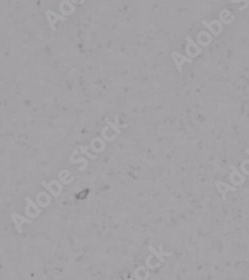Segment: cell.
I'll return each instance as SVG.
<instances>
[{
	"label": "cell",
	"instance_id": "obj_1",
	"mask_svg": "<svg viewBox=\"0 0 249 280\" xmlns=\"http://www.w3.org/2000/svg\"><path fill=\"white\" fill-rule=\"evenodd\" d=\"M41 185L46 188L48 192L53 195L54 197H58L62 192V185L58 180H51L49 184H47L45 180H42Z\"/></svg>",
	"mask_w": 249,
	"mask_h": 280
},
{
	"label": "cell",
	"instance_id": "obj_2",
	"mask_svg": "<svg viewBox=\"0 0 249 280\" xmlns=\"http://www.w3.org/2000/svg\"><path fill=\"white\" fill-rule=\"evenodd\" d=\"M25 200H26V202H27V205H26V207H25L26 215H28V218H37V216H39L37 213H39V214L41 213V209L38 207L37 205H36L35 202H33V201L30 200V197H25Z\"/></svg>",
	"mask_w": 249,
	"mask_h": 280
},
{
	"label": "cell",
	"instance_id": "obj_3",
	"mask_svg": "<svg viewBox=\"0 0 249 280\" xmlns=\"http://www.w3.org/2000/svg\"><path fill=\"white\" fill-rule=\"evenodd\" d=\"M172 60H174V62L175 64V67H177V69L179 70V74H182V65H183V63H184V62L192 63V59H191V58H187V57L182 56V54L177 53V52H172Z\"/></svg>",
	"mask_w": 249,
	"mask_h": 280
},
{
	"label": "cell",
	"instance_id": "obj_4",
	"mask_svg": "<svg viewBox=\"0 0 249 280\" xmlns=\"http://www.w3.org/2000/svg\"><path fill=\"white\" fill-rule=\"evenodd\" d=\"M45 15H46V18H47V20H48L50 26H51V29L53 31H56L55 24H56L57 21H65L66 20V17L57 14V13L53 12L52 10H46Z\"/></svg>",
	"mask_w": 249,
	"mask_h": 280
},
{
	"label": "cell",
	"instance_id": "obj_5",
	"mask_svg": "<svg viewBox=\"0 0 249 280\" xmlns=\"http://www.w3.org/2000/svg\"><path fill=\"white\" fill-rule=\"evenodd\" d=\"M11 219L13 220V222H14L15 227H16L17 231L19 232V233H22V228H21V226H22L23 224L24 223H32V219L26 218H24V216L20 215V214H18L16 213L11 214Z\"/></svg>",
	"mask_w": 249,
	"mask_h": 280
},
{
	"label": "cell",
	"instance_id": "obj_6",
	"mask_svg": "<svg viewBox=\"0 0 249 280\" xmlns=\"http://www.w3.org/2000/svg\"><path fill=\"white\" fill-rule=\"evenodd\" d=\"M215 185H216L217 190H218V192H220V195H221V200L223 201L226 200V193H227V192H229V190H231V192H235V190H236V187H231V185L225 184V182H220V180H217V182H215Z\"/></svg>",
	"mask_w": 249,
	"mask_h": 280
},
{
	"label": "cell",
	"instance_id": "obj_7",
	"mask_svg": "<svg viewBox=\"0 0 249 280\" xmlns=\"http://www.w3.org/2000/svg\"><path fill=\"white\" fill-rule=\"evenodd\" d=\"M36 201L40 207H47L51 203V197L47 192H39L36 195Z\"/></svg>",
	"mask_w": 249,
	"mask_h": 280
},
{
	"label": "cell",
	"instance_id": "obj_8",
	"mask_svg": "<svg viewBox=\"0 0 249 280\" xmlns=\"http://www.w3.org/2000/svg\"><path fill=\"white\" fill-rule=\"evenodd\" d=\"M77 154H78V151H73V154H72V155H71V157H70V161H71V163H72V164L83 163V164H84L83 167H80V169H79L80 172H83L84 169H85L86 167H88V159H84V158H80V159H74V156L77 155Z\"/></svg>",
	"mask_w": 249,
	"mask_h": 280
},
{
	"label": "cell",
	"instance_id": "obj_9",
	"mask_svg": "<svg viewBox=\"0 0 249 280\" xmlns=\"http://www.w3.org/2000/svg\"><path fill=\"white\" fill-rule=\"evenodd\" d=\"M61 172H62V174H65V171L63 169V171H61ZM73 177V176L71 174L70 172H68L67 176H65V174H64V177H63V176H61V174H59V179L61 180V182H62L63 185H69V184H71V182H70V180L67 179V177Z\"/></svg>",
	"mask_w": 249,
	"mask_h": 280
},
{
	"label": "cell",
	"instance_id": "obj_10",
	"mask_svg": "<svg viewBox=\"0 0 249 280\" xmlns=\"http://www.w3.org/2000/svg\"><path fill=\"white\" fill-rule=\"evenodd\" d=\"M153 256L154 255H149L148 257H146V266L148 267L149 269H154V268H156V267H159V266H161V262H158V263H156L154 265H153V264L151 263V258H153Z\"/></svg>",
	"mask_w": 249,
	"mask_h": 280
},
{
	"label": "cell",
	"instance_id": "obj_11",
	"mask_svg": "<svg viewBox=\"0 0 249 280\" xmlns=\"http://www.w3.org/2000/svg\"><path fill=\"white\" fill-rule=\"evenodd\" d=\"M148 249H149V251H151V254H153L154 256H156V257L158 258V259L159 260V262H161V263H164V258L162 257V256H161V254H159V253L158 251H156V249H154V248L153 246H149V247H148Z\"/></svg>",
	"mask_w": 249,
	"mask_h": 280
},
{
	"label": "cell",
	"instance_id": "obj_12",
	"mask_svg": "<svg viewBox=\"0 0 249 280\" xmlns=\"http://www.w3.org/2000/svg\"><path fill=\"white\" fill-rule=\"evenodd\" d=\"M88 149H89L88 146H80V151H81V153L84 154V155H86V156H88L91 159H95L97 157L91 155L90 153H88Z\"/></svg>",
	"mask_w": 249,
	"mask_h": 280
},
{
	"label": "cell",
	"instance_id": "obj_13",
	"mask_svg": "<svg viewBox=\"0 0 249 280\" xmlns=\"http://www.w3.org/2000/svg\"><path fill=\"white\" fill-rule=\"evenodd\" d=\"M105 122H106V123H107V124H108V125L110 126V127H111V128H112V129H113V130H114V131H115V132H116V133H117V134H118V135H120V134H121V133H122V132H121V130L119 129V128H118V127H117V126H116V125H115V124H114V123H112L111 121H110V119H109V118H106V120H105Z\"/></svg>",
	"mask_w": 249,
	"mask_h": 280
},
{
	"label": "cell",
	"instance_id": "obj_14",
	"mask_svg": "<svg viewBox=\"0 0 249 280\" xmlns=\"http://www.w3.org/2000/svg\"><path fill=\"white\" fill-rule=\"evenodd\" d=\"M115 125L117 126L119 129H123V128H127L128 127V124H125V125H120V122H119V115H116V117H115Z\"/></svg>",
	"mask_w": 249,
	"mask_h": 280
},
{
	"label": "cell",
	"instance_id": "obj_15",
	"mask_svg": "<svg viewBox=\"0 0 249 280\" xmlns=\"http://www.w3.org/2000/svg\"><path fill=\"white\" fill-rule=\"evenodd\" d=\"M109 130V128L108 127H105L103 130H102V137L104 138V140H106V141H108V142H111V141H113V139H110L108 136L106 135V132L107 131Z\"/></svg>",
	"mask_w": 249,
	"mask_h": 280
},
{
	"label": "cell",
	"instance_id": "obj_16",
	"mask_svg": "<svg viewBox=\"0 0 249 280\" xmlns=\"http://www.w3.org/2000/svg\"><path fill=\"white\" fill-rule=\"evenodd\" d=\"M159 254H161V256H167V257H169V256L172 255V252H164V251H162V244H161V243L159 244Z\"/></svg>",
	"mask_w": 249,
	"mask_h": 280
},
{
	"label": "cell",
	"instance_id": "obj_17",
	"mask_svg": "<svg viewBox=\"0 0 249 280\" xmlns=\"http://www.w3.org/2000/svg\"><path fill=\"white\" fill-rule=\"evenodd\" d=\"M245 151H246V154H248V155H249V149H246Z\"/></svg>",
	"mask_w": 249,
	"mask_h": 280
},
{
	"label": "cell",
	"instance_id": "obj_18",
	"mask_svg": "<svg viewBox=\"0 0 249 280\" xmlns=\"http://www.w3.org/2000/svg\"><path fill=\"white\" fill-rule=\"evenodd\" d=\"M129 280H133V279H132V278H130V279H129Z\"/></svg>",
	"mask_w": 249,
	"mask_h": 280
},
{
	"label": "cell",
	"instance_id": "obj_19",
	"mask_svg": "<svg viewBox=\"0 0 249 280\" xmlns=\"http://www.w3.org/2000/svg\"><path fill=\"white\" fill-rule=\"evenodd\" d=\"M1 84H2V83H1V82H0V85H1Z\"/></svg>",
	"mask_w": 249,
	"mask_h": 280
}]
</instances>
